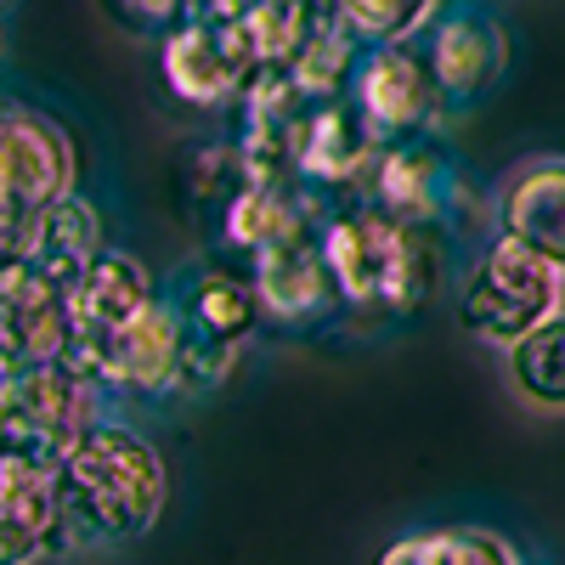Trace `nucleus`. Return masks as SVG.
Segmentation results:
<instances>
[{"label": "nucleus", "mask_w": 565, "mask_h": 565, "mask_svg": "<svg viewBox=\"0 0 565 565\" xmlns=\"http://www.w3.org/2000/svg\"><path fill=\"white\" fill-rule=\"evenodd\" d=\"M164 503L170 469L159 447L119 418H97L57 463V554L148 537Z\"/></svg>", "instance_id": "1"}, {"label": "nucleus", "mask_w": 565, "mask_h": 565, "mask_svg": "<svg viewBox=\"0 0 565 565\" xmlns=\"http://www.w3.org/2000/svg\"><path fill=\"white\" fill-rule=\"evenodd\" d=\"M317 244H322L328 271L340 282V300H351V306L418 311L447 266L441 260V226L396 221L380 204L328 215Z\"/></svg>", "instance_id": "2"}, {"label": "nucleus", "mask_w": 565, "mask_h": 565, "mask_svg": "<svg viewBox=\"0 0 565 565\" xmlns=\"http://www.w3.org/2000/svg\"><path fill=\"white\" fill-rule=\"evenodd\" d=\"M79 193V159L57 119L0 103V260H29L40 215Z\"/></svg>", "instance_id": "3"}, {"label": "nucleus", "mask_w": 565, "mask_h": 565, "mask_svg": "<svg viewBox=\"0 0 565 565\" xmlns=\"http://www.w3.org/2000/svg\"><path fill=\"white\" fill-rule=\"evenodd\" d=\"M559 311H565V271L532 255L526 244L503 238V232L481 244V255L469 260L458 282V322L492 351H509Z\"/></svg>", "instance_id": "4"}, {"label": "nucleus", "mask_w": 565, "mask_h": 565, "mask_svg": "<svg viewBox=\"0 0 565 565\" xmlns=\"http://www.w3.org/2000/svg\"><path fill=\"white\" fill-rule=\"evenodd\" d=\"M103 385L90 373L63 356V362H40L29 373L0 380V413H7V452H23L34 463H63V452L90 430L103 413Z\"/></svg>", "instance_id": "5"}, {"label": "nucleus", "mask_w": 565, "mask_h": 565, "mask_svg": "<svg viewBox=\"0 0 565 565\" xmlns=\"http://www.w3.org/2000/svg\"><path fill=\"white\" fill-rule=\"evenodd\" d=\"M186 345H193V328H186V317H181V306L170 295H159V300L141 306L125 328H114L103 345H90L74 362L108 396H159V391L181 385Z\"/></svg>", "instance_id": "6"}, {"label": "nucleus", "mask_w": 565, "mask_h": 565, "mask_svg": "<svg viewBox=\"0 0 565 565\" xmlns=\"http://www.w3.org/2000/svg\"><path fill=\"white\" fill-rule=\"evenodd\" d=\"M159 63H164L170 90L181 103H193V108H226L260 74L244 29L232 18H204V12H193L186 23H175L164 34Z\"/></svg>", "instance_id": "7"}, {"label": "nucleus", "mask_w": 565, "mask_h": 565, "mask_svg": "<svg viewBox=\"0 0 565 565\" xmlns=\"http://www.w3.org/2000/svg\"><path fill=\"white\" fill-rule=\"evenodd\" d=\"M351 103L380 141H402V136H424V125L441 114V85L430 74V57L413 40L367 45L351 74Z\"/></svg>", "instance_id": "8"}, {"label": "nucleus", "mask_w": 565, "mask_h": 565, "mask_svg": "<svg viewBox=\"0 0 565 565\" xmlns=\"http://www.w3.org/2000/svg\"><path fill=\"white\" fill-rule=\"evenodd\" d=\"M68 345V289L29 260H0V380L40 362H63Z\"/></svg>", "instance_id": "9"}, {"label": "nucleus", "mask_w": 565, "mask_h": 565, "mask_svg": "<svg viewBox=\"0 0 565 565\" xmlns=\"http://www.w3.org/2000/svg\"><path fill=\"white\" fill-rule=\"evenodd\" d=\"M362 181H367V204H380L385 215L413 221V226H441L463 204L458 170L447 164V153L436 141H424V136L385 141Z\"/></svg>", "instance_id": "10"}, {"label": "nucleus", "mask_w": 565, "mask_h": 565, "mask_svg": "<svg viewBox=\"0 0 565 565\" xmlns=\"http://www.w3.org/2000/svg\"><path fill=\"white\" fill-rule=\"evenodd\" d=\"M385 141L373 136V125L356 114L351 97H328V103H306L300 119L289 125V170L300 181L317 186H351L356 175H367L373 153Z\"/></svg>", "instance_id": "11"}, {"label": "nucleus", "mask_w": 565, "mask_h": 565, "mask_svg": "<svg viewBox=\"0 0 565 565\" xmlns=\"http://www.w3.org/2000/svg\"><path fill=\"white\" fill-rule=\"evenodd\" d=\"M492 232L565 271V153L521 159L492 193Z\"/></svg>", "instance_id": "12"}, {"label": "nucleus", "mask_w": 565, "mask_h": 565, "mask_svg": "<svg viewBox=\"0 0 565 565\" xmlns=\"http://www.w3.org/2000/svg\"><path fill=\"white\" fill-rule=\"evenodd\" d=\"M249 282L260 295V311L271 322H317L334 311L340 282L328 271V255L317 244V232H295V238H277L260 255H249Z\"/></svg>", "instance_id": "13"}, {"label": "nucleus", "mask_w": 565, "mask_h": 565, "mask_svg": "<svg viewBox=\"0 0 565 565\" xmlns=\"http://www.w3.org/2000/svg\"><path fill=\"white\" fill-rule=\"evenodd\" d=\"M424 57H430V74L441 85V103H481L503 79L509 40H503L498 18H487L476 7H458L424 29Z\"/></svg>", "instance_id": "14"}, {"label": "nucleus", "mask_w": 565, "mask_h": 565, "mask_svg": "<svg viewBox=\"0 0 565 565\" xmlns=\"http://www.w3.org/2000/svg\"><path fill=\"white\" fill-rule=\"evenodd\" d=\"M148 300H159L153 271L141 266L130 249H103L68 282V328H74L68 356H85L90 345H103L114 328H125Z\"/></svg>", "instance_id": "15"}, {"label": "nucleus", "mask_w": 565, "mask_h": 565, "mask_svg": "<svg viewBox=\"0 0 565 565\" xmlns=\"http://www.w3.org/2000/svg\"><path fill=\"white\" fill-rule=\"evenodd\" d=\"M57 554V469L0 452V565H40Z\"/></svg>", "instance_id": "16"}, {"label": "nucleus", "mask_w": 565, "mask_h": 565, "mask_svg": "<svg viewBox=\"0 0 565 565\" xmlns=\"http://www.w3.org/2000/svg\"><path fill=\"white\" fill-rule=\"evenodd\" d=\"M170 300L181 306L186 328H193L199 340H221V345H244L260 328V317H266L255 282L238 277V271H226V266H193L170 289Z\"/></svg>", "instance_id": "17"}, {"label": "nucleus", "mask_w": 565, "mask_h": 565, "mask_svg": "<svg viewBox=\"0 0 565 565\" xmlns=\"http://www.w3.org/2000/svg\"><path fill=\"white\" fill-rule=\"evenodd\" d=\"M108 244H103V221H97V210H90V199H79V193H68V199H57L52 210L40 215V232H34V249H29V266L34 271H45L52 282H68L97 260Z\"/></svg>", "instance_id": "18"}, {"label": "nucleus", "mask_w": 565, "mask_h": 565, "mask_svg": "<svg viewBox=\"0 0 565 565\" xmlns=\"http://www.w3.org/2000/svg\"><path fill=\"white\" fill-rule=\"evenodd\" d=\"M503 373H509V391L532 413L565 418V311L532 328L526 340H514L503 351Z\"/></svg>", "instance_id": "19"}, {"label": "nucleus", "mask_w": 565, "mask_h": 565, "mask_svg": "<svg viewBox=\"0 0 565 565\" xmlns=\"http://www.w3.org/2000/svg\"><path fill=\"white\" fill-rule=\"evenodd\" d=\"M373 565H526V559L492 526H436L396 537Z\"/></svg>", "instance_id": "20"}, {"label": "nucleus", "mask_w": 565, "mask_h": 565, "mask_svg": "<svg viewBox=\"0 0 565 565\" xmlns=\"http://www.w3.org/2000/svg\"><path fill=\"white\" fill-rule=\"evenodd\" d=\"M362 45H396V40H418L441 18V0H328Z\"/></svg>", "instance_id": "21"}, {"label": "nucleus", "mask_w": 565, "mask_h": 565, "mask_svg": "<svg viewBox=\"0 0 565 565\" xmlns=\"http://www.w3.org/2000/svg\"><path fill=\"white\" fill-rule=\"evenodd\" d=\"M7 7H12V0H0V34H7Z\"/></svg>", "instance_id": "22"}, {"label": "nucleus", "mask_w": 565, "mask_h": 565, "mask_svg": "<svg viewBox=\"0 0 565 565\" xmlns=\"http://www.w3.org/2000/svg\"><path fill=\"white\" fill-rule=\"evenodd\" d=\"M0 452H7V413H0Z\"/></svg>", "instance_id": "23"}]
</instances>
